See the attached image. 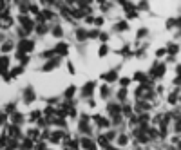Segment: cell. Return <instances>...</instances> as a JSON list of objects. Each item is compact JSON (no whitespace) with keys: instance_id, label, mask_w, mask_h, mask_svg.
Instances as JSON below:
<instances>
[{"instance_id":"obj_1","label":"cell","mask_w":181,"mask_h":150,"mask_svg":"<svg viewBox=\"0 0 181 150\" xmlns=\"http://www.w3.org/2000/svg\"><path fill=\"white\" fill-rule=\"evenodd\" d=\"M94 85H96L94 81H89V83H85V85H83V89H82V94H83L85 98H89L91 94L94 92Z\"/></svg>"},{"instance_id":"obj_2","label":"cell","mask_w":181,"mask_h":150,"mask_svg":"<svg viewBox=\"0 0 181 150\" xmlns=\"http://www.w3.org/2000/svg\"><path fill=\"white\" fill-rule=\"evenodd\" d=\"M102 78L107 80V81H116L118 80V72L116 71H109L107 74H102Z\"/></svg>"},{"instance_id":"obj_3","label":"cell","mask_w":181,"mask_h":150,"mask_svg":"<svg viewBox=\"0 0 181 150\" xmlns=\"http://www.w3.org/2000/svg\"><path fill=\"white\" fill-rule=\"evenodd\" d=\"M67 51H69L67 44H58V45L55 47V52H56V54H67Z\"/></svg>"},{"instance_id":"obj_4","label":"cell","mask_w":181,"mask_h":150,"mask_svg":"<svg viewBox=\"0 0 181 150\" xmlns=\"http://www.w3.org/2000/svg\"><path fill=\"white\" fill-rule=\"evenodd\" d=\"M82 147H83L85 150H94V143H92L89 138H83V139H82Z\"/></svg>"},{"instance_id":"obj_5","label":"cell","mask_w":181,"mask_h":150,"mask_svg":"<svg viewBox=\"0 0 181 150\" xmlns=\"http://www.w3.org/2000/svg\"><path fill=\"white\" fill-rule=\"evenodd\" d=\"M31 49H33V42H29V40L20 42V51H31Z\"/></svg>"},{"instance_id":"obj_6","label":"cell","mask_w":181,"mask_h":150,"mask_svg":"<svg viewBox=\"0 0 181 150\" xmlns=\"http://www.w3.org/2000/svg\"><path fill=\"white\" fill-rule=\"evenodd\" d=\"M129 29V24L127 22H118L116 25H114V31H118V33H123V31H127Z\"/></svg>"},{"instance_id":"obj_7","label":"cell","mask_w":181,"mask_h":150,"mask_svg":"<svg viewBox=\"0 0 181 150\" xmlns=\"http://www.w3.org/2000/svg\"><path fill=\"white\" fill-rule=\"evenodd\" d=\"M76 38L80 40V42H82V40H87V38H89V33H87L85 29H78L76 31Z\"/></svg>"},{"instance_id":"obj_8","label":"cell","mask_w":181,"mask_h":150,"mask_svg":"<svg viewBox=\"0 0 181 150\" xmlns=\"http://www.w3.org/2000/svg\"><path fill=\"white\" fill-rule=\"evenodd\" d=\"M111 94V87L109 85H102V89H100V96L102 98H109Z\"/></svg>"},{"instance_id":"obj_9","label":"cell","mask_w":181,"mask_h":150,"mask_svg":"<svg viewBox=\"0 0 181 150\" xmlns=\"http://www.w3.org/2000/svg\"><path fill=\"white\" fill-rule=\"evenodd\" d=\"M178 51H179V45L178 44H170L169 47H167V52L172 54V56H174V54H178Z\"/></svg>"},{"instance_id":"obj_10","label":"cell","mask_w":181,"mask_h":150,"mask_svg":"<svg viewBox=\"0 0 181 150\" xmlns=\"http://www.w3.org/2000/svg\"><path fill=\"white\" fill-rule=\"evenodd\" d=\"M24 96H25V101H27V103H31V101L35 100V92H33V89H27Z\"/></svg>"},{"instance_id":"obj_11","label":"cell","mask_w":181,"mask_h":150,"mask_svg":"<svg viewBox=\"0 0 181 150\" xmlns=\"http://www.w3.org/2000/svg\"><path fill=\"white\" fill-rule=\"evenodd\" d=\"M8 63H9V60L5 58V56L0 58V72H5V67H8Z\"/></svg>"},{"instance_id":"obj_12","label":"cell","mask_w":181,"mask_h":150,"mask_svg":"<svg viewBox=\"0 0 181 150\" xmlns=\"http://www.w3.org/2000/svg\"><path fill=\"white\" fill-rule=\"evenodd\" d=\"M125 98H127V87H122V89H120V92H118V100L123 101Z\"/></svg>"},{"instance_id":"obj_13","label":"cell","mask_w":181,"mask_h":150,"mask_svg":"<svg viewBox=\"0 0 181 150\" xmlns=\"http://www.w3.org/2000/svg\"><path fill=\"white\" fill-rule=\"evenodd\" d=\"M134 80H136V81H147V76H145L141 71H138L136 74H134Z\"/></svg>"},{"instance_id":"obj_14","label":"cell","mask_w":181,"mask_h":150,"mask_svg":"<svg viewBox=\"0 0 181 150\" xmlns=\"http://www.w3.org/2000/svg\"><path fill=\"white\" fill-rule=\"evenodd\" d=\"M56 65H58V60H53V62H49L47 65H44V71H51V69H55Z\"/></svg>"},{"instance_id":"obj_15","label":"cell","mask_w":181,"mask_h":150,"mask_svg":"<svg viewBox=\"0 0 181 150\" xmlns=\"http://www.w3.org/2000/svg\"><path fill=\"white\" fill-rule=\"evenodd\" d=\"M107 52H109V47H107V45L103 44L102 47H100V51H98V54H100V56H102V58H103V56H107Z\"/></svg>"},{"instance_id":"obj_16","label":"cell","mask_w":181,"mask_h":150,"mask_svg":"<svg viewBox=\"0 0 181 150\" xmlns=\"http://www.w3.org/2000/svg\"><path fill=\"white\" fill-rule=\"evenodd\" d=\"M53 35H55V36H58V38H60V36H62V35H64V31H62V27H60V25H56V27H55V29H53Z\"/></svg>"},{"instance_id":"obj_17","label":"cell","mask_w":181,"mask_h":150,"mask_svg":"<svg viewBox=\"0 0 181 150\" xmlns=\"http://www.w3.org/2000/svg\"><path fill=\"white\" fill-rule=\"evenodd\" d=\"M74 92H76L74 85H71V87H69V89H67V91H65V96H67V98H71V96H72V94H74Z\"/></svg>"},{"instance_id":"obj_18","label":"cell","mask_w":181,"mask_h":150,"mask_svg":"<svg viewBox=\"0 0 181 150\" xmlns=\"http://www.w3.org/2000/svg\"><path fill=\"white\" fill-rule=\"evenodd\" d=\"M149 35V31H147V27H141V29L138 31V38H143V36H147Z\"/></svg>"},{"instance_id":"obj_19","label":"cell","mask_w":181,"mask_h":150,"mask_svg":"<svg viewBox=\"0 0 181 150\" xmlns=\"http://www.w3.org/2000/svg\"><path fill=\"white\" fill-rule=\"evenodd\" d=\"M127 141H129V138H127V136L123 134V136H120V139H118V145H120V147H123Z\"/></svg>"},{"instance_id":"obj_20","label":"cell","mask_w":181,"mask_h":150,"mask_svg":"<svg viewBox=\"0 0 181 150\" xmlns=\"http://www.w3.org/2000/svg\"><path fill=\"white\" fill-rule=\"evenodd\" d=\"M129 83H130V80H129V78H120V85H122V87H127Z\"/></svg>"},{"instance_id":"obj_21","label":"cell","mask_w":181,"mask_h":150,"mask_svg":"<svg viewBox=\"0 0 181 150\" xmlns=\"http://www.w3.org/2000/svg\"><path fill=\"white\" fill-rule=\"evenodd\" d=\"M138 7H139V9H149V2H147V0H143V2L138 4Z\"/></svg>"},{"instance_id":"obj_22","label":"cell","mask_w":181,"mask_h":150,"mask_svg":"<svg viewBox=\"0 0 181 150\" xmlns=\"http://www.w3.org/2000/svg\"><path fill=\"white\" fill-rule=\"evenodd\" d=\"M11 47H13V44H11V42H8V44H4V47H2V51H4V52H8V51L11 49Z\"/></svg>"},{"instance_id":"obj_23","label":"cell","mask_w":181,"mask_h":150,"mask_svg":"<svg viewBox=\"0 0 181 150\" xmlns=\"http://www.w3.org/2000/svg\"><path fill=\"white\" fill-rule=\"evenodd\" d=\"M60 138H62V134H60V132H55V134L51 136V139H53V141H58Z\"/></svg>"},{"instance_id":"obj_24","label":"cell","mask_w":181,"mask_h":150,"mask_svg":"<svg viewBox=\"0 0 181 150\" xmlns=\"http://www.w3.org/2000/svg\"><path fill=\"white\" fill-rule=\"evenodd\" d=\"M9 134H13V136H18V128H16V127H11V128H9Z\"/></svg>"},{"instance_id":"obj_25","label":"cell","mask_w":181,"mask_h":150,"mask_svg":"<svg viewBox=\"0 0 181 150\" xmlns=\"http://www.w3.org/2000/svg\"><path fill=\"white\" fill-rule=\"evenodd\" d=\"M107 38H109V35H105V33H100V40H102V42H107Z\"/></svg>"},{"instance_id":"obj_26","label":"cell","mask_w":181,"mask_h":150,"mask_svg":"<svg viewBox=\"0 0 181 150\" xmlns=\"http://www.w3.org/2000/svg\"><path fill=\"white\" fill-rule=\"evenodd\" d=\"M94 24H96V25H102V24H103V18H102V16L94 18Z\"/></svg>"},{"instance_id":"obj_27","label":"cell","mask_w":181,"mask_h":150,"mask_svg":"<svg viewBox=\"0 0 181 150\" xmlns=\"http://www.w3.org/2000/svg\"><path fill=\"white\" fill-rule=\"evenodd\" d=\"M33 145H31V139H25L24 141V148H31Z\"/></svg>"},{"instance_id":"obj_28","label":"cell","mask_w":181,"mask_h":150,"mask_svg":"<svg viewBox=\"0 0 181 150\" xmlns=\"http://www.w3.org/2000/svg\"><path fill=\"white\" fill-rule=\"evenodd\" d=\"M20 71H22V69H20V67H16V69H13V76H18V74H20Z\"/></svg>"},{"instance_id":"obj_29","label":"cell","mask_w":181,"mask_h":150,"mask_svg":"<svg viewBox=\"0 0 181 150\" xmlns=\"http://www.w3.org/2000/svg\"><path fill=\"white\" fill-rule=\"evenodd\" d=\"M114 138H116L114 132H109V134H107V139H114Z\"/></svg>"},{"instance_id":"obj_30","label":"cell","mask_w":181,"mask_h":150,"mask_svg":"<svg viewBox=\"0 0 181 150\" xmlns=\"http://www.w3.org/2000/svg\"><path fill=\"white\" fill-rule=\"evenodd\" d=\"M22 121V118H20V114H15V123H20Z\"/></svg>"},{"instance_id":"obj_31","label":"cell","mask_w":181,"mask_h":150,"mask_svg":"<svg viewBox=\"0 0 181 150\" xmlns=\"http://www.w3.org/2000/svg\"><path fill=\"white\" fill-rule=\"evenodd\" d=\"M67 67H69V71H71V74H74V65H72V63H69V65H67Z\"/></svg>"},{"instance_id":"obj_32","label":"cell","mask_w":181,"mask_h":150,"mask_svg":"<svg viewBox=\"0 0 181 150\" xmlns=\"http://www.w3.org/2000/svg\"><path fill=\"white\" fill-rule=\"evenodd\" d=\"M2 121H4V116H0V123H2Z\"/></svg>"}]
</instances>
